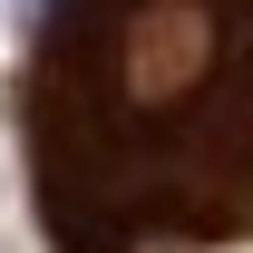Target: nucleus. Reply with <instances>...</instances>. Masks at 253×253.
Here are the masks:
<instances>
[{
	"label": "nucleus",
	"instance_id": "1",
	"mask_svg": "<svg viewBox=\"0 0 253 253\" xmlns=\"http://www.w3.org/2000/svg\"><path fill=\"white\" fill-rule=\"evenodd\" d=\"M20 117L59 253L234 244L253 234V0H68Z\"/></svg>",
	"mask_w": 253,
	"mask_h": 253
}]
</instances>
